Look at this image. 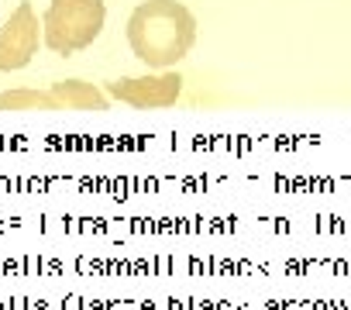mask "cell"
Listing matches in <instances>:
<instances>
[{
  "instance_id": "obj_1",
  "label": "cell",
  "mask_w": 351,
  "mask_h": 310,
  "mask_svg": "<svg viewBox=\"0 0 351 310\" xmlns=\"http://www.w3.org/2000/svg\"><path fill=\"white\" fill-rule=\"evenodd\" d=\"M197 42V18L180 0H145L128 21L131 52L152 69H172Z\"/></svg>"
},
{
  "instance_id": "obj_2",
  "label": "cell",
  "mask_w": 351,
  "mask_h": 310,
  "mask_svg": "<svg viewBox=\"0 0 351 310\" xmlns=\"http://www.w3.org/2000/svg\"><path fill=\"white\" fill-rule=\"evenodd\" d=\"M104 21H107L104 0H52L42 21V42L52 52L73 56L97 42Z\"/></svg>"
},
{
  "instance_id": "obj_3",
  "label": "cell",
  "mask_w": 351,
  "mask_h": 310,
  "mask_svg": "<svg viewBox=\"0 0 351 310\" xmlns=\"http://www.w3.org/2000/svg\"><path fill=\"white\" fill-rule=\"evenodd\" d=\"M107 93L128 107L138 110H158L172 107L183 93V76L180 73H158V76H134V80H110Z\"/></svg>"
},
{
  "instance_id": "obj_4",
  "label": "cell",
  "mask_w": 351,
  "mask_h": 310,
  "mask_svg": "<svg viewBox=\"0 0 351 310\" xmlns=\"http://www.w3.org/2000/svg\"><path fill=\"white\" fill-rule=\"evenodd\" d=\"M38 18L32 11L28 0L14 8V14L0 28V73L11 69H25L35 56H38Z\"/></svg>"
},
{
  "instance_id": "obj_5",
  "label": "cell",
  "mask_w": 351,
  "mask_h": 310,
  "mask_svg": "<svg viewBox=\"0 0 351 310\" xmlns=\"http://www.w3.org/2000/svg\"><path fill=\"white\" fill-rule=\"evenodd\" d=\"M52 93L59 97V104L66 110H93V114L110 110V100L93 83H83V80H59V83H52Z\"/></svg>"
},
{
  "instance_id": "obj_6",
  "label": "cell",
  "mask_w": 351,
  "mask_h": 310,
  "mask_svg": "<svg viewBox=\"0 0 351 310\" xmlns=\"http://www.w3.org/2000/svg\"><path fill=\"white\" fill-rule=\"evenodd\" d=\"M0 110H66L52 90H8L0 93Z\"/></svg>"
}]
</instances>
